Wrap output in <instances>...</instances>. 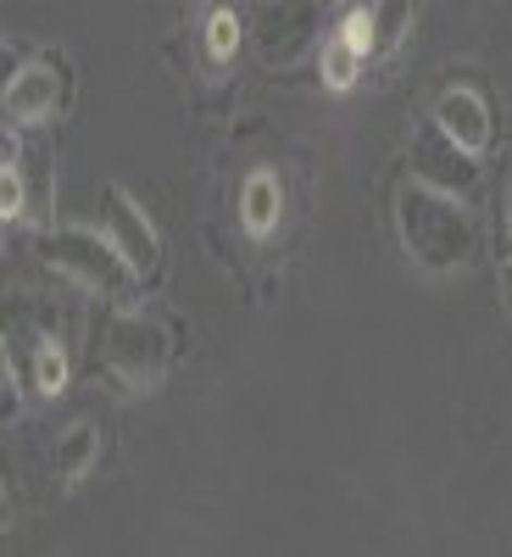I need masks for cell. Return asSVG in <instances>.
<instances>
[{"label": "cell", "mask_w": 512, "mask_h": 557, "mask_svg": "<svg viewBox=\"0 0 512 557\" xmlns=\"http://www.w3.org/2000/svg\"><path fill=\"white\" fill-rule=\"evenodd\" d=\"M240 39H246V28H240V17L228 7L207 12V23H201V57H207V67H228V62H235Z\"/></svg>", "instance_id": "4fadbf2b"}, {"label": "cell", "mask_w": 512, "mask_h": 557, "mask_svg": "<svg viewBox=\"0 0 512 557\" xmlns=\"http://www.w3.org/2000/svg\"><path fill=\"white\" fill-rule=\"evenodd\" d=\"M429 117L457 139V146H469V151H490V139H496V117H490V101L479 96L474 84H446L440 96H435V107H429Z\"/></svg>", "instance_id": "ba28073f"}, {"label": "cell", "mask_w": 512, "mask_h": 557, "mask_svg": "<svg viewBox=\"0 0 512 557\" xmlns=\"http://www.w3.org/2000/svg\"><path fill=\"white\" fill-rule=\"evenodd\" d=\"M96 457H101V424H89V418H84V424H73L62 441H57V480L62 485H78L89 469H96Z\"/></svg>", "instance_id": "7c38bea8"}, {"label": "cell", "mask_w": 512, "mask_h": 557, "mask_svg": "<svg viewBox=\"0 0 512 557\" xmlns=\"http://www.w3.org/2000/svg\"><path fill=\"white\" fill-rule=\"evenodd\" d=\"M501 290H507V301H512V257L501 262Z\"/></svg>", "instance_id": "9a60e30c"}, {"label": "cell", "mask_w": 512, "mask_h": 557, "mask_svg": "<svg viewBox=\"0 0 512 557\" xmlns=\"http://www.w3.org/2000/svg\"><path fill=\"white\" fill-rule=\"evenodd\" d=\"M178 7H196V0H178Z\"/></svg>", "instance_id": "e0dca14e"}, {"label": "cell", "mask_w": 512, "mask_h": 557, "mask_svg": "<svg viewBox=\"0 0 512 557\" xmlns=\"http://www.w3.org/2000/svg\"><path fill=\"white\" fill-rule=\"evenodd\" d=\"M39 262L62 273L67 285H78L84 296H107V301H128L139 290V273L123 262V251L112 246V235L101 228H78V223H62V228H45L34 240Z\"/></svg>", "instance_id": "7a4b0ae2"}, {"label": "cell", "mask_w": 512, "mask_h": 557, "mask_svg": "<svg viewBox=\"0 0 512 557\" xmlns=\"http://www.w3.org/2000/svg\"><path fill=\"white\" fill-rule=\"evenodd\" d=\"M101 228L123 251V262L139 273V285L162 273V235H157V223L146 218V207H139L123 184H107L101 190Z\"/></svg>", "instance_id": "52a82bcc"}, {"label": "cell", "mask_w": 512, "mask_h": 557, "mask_svg": "<svg viewBox=\"0 0 512 557\" xmlns=\"http://www.w3.org/2000/svg\"><path fill=\"white\" fill-rule=\"evenodd\" d=\"M390 212H396V235H401L407 257L424 273H457V268L474 262L479 223H474L462 196H446L424 178H401Z\"/></svg>", "instance_id": "6da1fadb"}, {"label": "cell", "mask_w": 512, "mask_h": 557, "mask_svg": "<svg viewBox=\"0 0 512 557\" xmlns=\"http://www.w3.org/2000/svg\"><path fill=\"white\" fill-rule=\"evenodd\" d=\"M367 62H374V51H367V7H362V12H351L329 39H323L317 67H323V84H329V89H351Z\"/></svg>", "instance_id": "9c48e42d"}, {"label": "cell", "mask_w": 512, "mask_h": 557, "mask_svg": "<svg viewBox=\"0 0 512 557\" xmlns=\"http://www.w3.org/2000/svg\"><path fill=\"white\" fill-rule=\"evenodd\" d=\"M501 223H507V235H512V184H507V218Z\"/></svg>", "instance_id": "2e32d148"}, {"label": "cell", "mask_w": 512, "mask_h": 557, "mask_svg": "<svg viewBox=\"0 0 512 557\" xmlns=\"http://www.w3.org/2000/svg\"><path fill=\"white\" fill-rule=\"evenodd\" d=\"M251 39L267 67H296L323 45V0H262Z\"/></svg>", "instance_id": "8992f818"}, {"label": "cell", "mask_w": 512, "mask_h": 557, "mask_svg": "<svg viewBox=\"0 0 512 557\" xmlns=\"http://www.w3.org/2000/svg\"><path fill=\"white\" fill-rule=\"evenodd\" d=\"M278 212H285V184H278V173H251L246 190H240V223L246 235H273Z\"/></svg>", "instance_id": "8fae6325"}, {"label": "cell", "mask_w": 512, "mask_h": 557, "mask_svg": "<svg viewBox=\"0 0 512 557\" xmlns=\"http://www.w3.org/2000/svg\"><path fill=\"white\" fill-rule=\"evenodd\" d=\"M67 107H73V62L62 51H39L23 67H7V96H0V112H7L12 134L51 128L57 117H67Z\"/></svg>", "instance_id": "277c9868"}, {"label": "cell", "mask_w": 512, "mask_h": 557, "mask_svg": "<svg viewBox=\"0 0 512 557\" xmlns=\"http://www.w3.org/2000/svg\"><path fill=\"white\" fill-rule=\"evenodd\" d=\"M173 330L157 312H112L101 323V362L107 374L128 391V396H151L162 391L167 368H173Z\"/></svg>", "instance_id": "3957f363"}, {"label": "cell", "mask_w": 512, "mask_h": 557, "mask_svg": "<svg viewBox=\"0 0 512 557\" xmlns=\"http://www.w3.org/2000/svg\"><path fill=\"white\" fill-rule=\"evenodd\" d=\"M412 17H417V0H374L367 7V51H374V62L401 51V39L412 34Z\"/></svg>", "instance_id": "30bf717a"}, {"label": "cell", "mask_w": 512, "mask_h": 557, "mask_svg": "<svg viewBox=\"0 0 512 557\" xmlns=\"http://www.w3.org/2000/svg\"><path fill=\"white\" fill-rule=\"evenodd\" d=\"M407 178H424V184H435V190H446V196L474 201L479 184H485V168H479V151L457 146V139L429 117L424 128L412 134V146H407Z\"/></svg>", "instance_id": "5b68a950"}, {"label": "cell", "mask_w": 512, "mask_h": 557, "mask_svg": "<svg viewBox=\"0 0 512 557\" xmlns=\"http://www.w3.org/2000/svg\"><path fill=\"white\" fill-rule=\"evenodd\" d=\"M62 385H67V346L57 335H39L34 341V391L62 396Z\"/></svg>", "instance_id": "5bb4252c"}]
</instances>
